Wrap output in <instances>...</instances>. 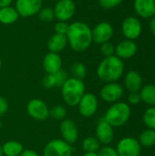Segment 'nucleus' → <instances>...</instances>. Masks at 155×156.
<instances>
[{
	"label": "nucleus",
	"instance_id": "f257e3e1",
	"mask_svg": "<svg viewBox=\"0 0 155 156\" xmlns=\"http://www.w3.org/2000/svg\"><path fill=\"white\" fill-rule=\"evenodd\" d=\"M68 44L76 52L87 50L92 43L91 28L84 22L75 21L69 26L66 34Z\"/></svg>",
	"mask_w": 155,
	"mask_h": 156
},
{
	"label": "nucleus",
	"instance_id": "f03ea898",
	"mask_svg": "<svg viewBox=\"0 0 155 156\" xmlns=\"http://www.w3.org/2000/svg\"><path fill=\"white\" fill-rule=\"evenodd\" d=\"M124 72V63L117 56H111L103 58L97 68L98 78L105 82H116Z\"/></svg>",
	"mask_w": 155,
	"mask_h": 156
},
{
	"label": "nucleus",
	"instance_id": "7ed1b4c3",
	"mask_svg": "<svg viewBox=\"0 0 155 156\" xmlns=\"http://www.w3.org/2000/svg\"><path fill=\"white\" fill-rule=\"evenodd\" d=\"M86 86L82 80L68 78L61 86V96L64 102L69 107H77L79 101L85 94Z\"/></svg>",
	"mask_w": 155,
	"mask_h": 156
},
{
	"label": "nucleus",
	"instance_id": "20e7f679",
	"mask_svg": "<svg viewBox=\"0 0 155 156\" xmlns=\"http://www.w3.org/2000/svg\"><path fill=\"white\" fill-rule=\"evenodd\" d=\"M131 117V107L128 103L118 101L107 110L104 120L113 128L123 126Z\"/></svg>",
	"mask_w": 155,
	"mask_h": 156
},
{
	"label": "nucleus",
	"instance_id": "39448f33",
	"mask_svg": "<svg viewBox=\"0 0 155 156\" xmlns=\"http://www.w3.org/2000/svg\"><path fill=\"white\" fill-rule=\"evenodd\" d=\"M27 114L37 122H44L49 118V108L41 99H31L26 107Z\"/></svg>",
	"mask_w": 155,
	"mask_h": 156
},
{
	"label": "nucleus",
	"instance_id": "423d86ee",
	"mask_svg": "<svg viewBox=\"0 0 155 156\" xmlns=\"http://www.w3.org/2000/svg\"><path fill=\"white\" fill-rule=\"evenodd\" d=\"M73 147L62 139L49 141L43 149V156H72Z\"/></svg>",
	"mask_w": 155,
	"mask_h": 156
},
{
	"label": "nucleus",
	"instance_id": "0eeeda50",
	"mask_svg": "<svg viewBox=\"0 0 155 156\" xmlns=\"http://www.w3.org/2000/svg\"><path fill=\"white\" fill-rule=\"evenodd\" d=\"M78 111L79 114L84 118H90L98 111L99 108V101L95 94L91 92H85L80 101H79Z\"/></svg>",
	"mask_w": 155,
	"mask_h": 156
},
{
	"label": "nucleus",
	"instance_id": "6e6552de",
	"mask_svg": "<svg viewBox=\"0 0 155 156\" xmlns=\"http://www.w3.org/2000/svg\"><path fill=\"white\" fill-rule=\"evenodd\" d=\"M119 156H140L142 145L133 137H125L119 141L116 146Z\"/></svg>",
	"mask_w": 155,
	"mask_h": 156
},
{
	"label": "nucleus",
	"instance_id": "1a4fd4ad",
	"mask_svg": "<svg viewBox=\"0 0 155 156\" xmlns=\"http://www.w3.org/2000/svg\"><path fill=\"white\" fill-rule=\"evenodd\" d=\"M124 90L121 84L117 82L106 83L100 91V97L108 103L118 102L123 96Z\"/></svg>",
	"mask_w": 155,
	"mask_h": 156
},
{
	"label": "nucleus",
	"instance_id": "9d476101",
	"mask_svg": "<svg viewBox=\"0 0 155 156\" xmlns=\"http://www.w3.org/2000/svg\"><path fill=\"white\" fill-rule=\"evenodd\" d=\"M92 33V41L102 45L106 42H110L113 36V27L112 26L106 21H102L98 23L93 29H91Z\"/></svg>",
	"mask_w": 155,
	"mask_h": 156
},
{
	"label": "nucleus",
	"instance_id": "9b49d317",
	"mask_svg": "<svg viewBox=\"0 0 155 156\" xmlns=\"http://www.w3.org/2000/svg\"><path fill=\"white\" fill-rule=\"evenodd\" d=\"M53 11L58 21L67 22L73 17L76 12V5L73 0H59L55 5Z\"/></svg>",
	"mask_w": 155,
	"mask_h": 156
},
{
	"label": "nucleus",
	"instance_id": "f8f14e48",
	"mask_svg": "<svg viewBox=\"0 0 155 156\" xmlns=\"http://www.w3.org/2000/svg\"><path fill=\"white\" fill-rule=\"evenodd\" d=\"M42 0H16L15 8L19 16L29 17L38 14L42 8Z\"/></svg>",
	"mask_w": 155,
	"mask_h": 156
},
{
	"label": "nucleus",
	"instance_id": "ddd939ff",
	"mask_svg": "<svg viewBox=\"0 0 155 156\" xmlns=\"http://www.w3.org/2000/svg\"><path fill=\"white\" fill-rule=\"evenodd\" d=\"M59 133L61 139L69 144H74L79 139V128L77 123L71 119H65L61 121L59 126Z\"/></svg>",
	"mask_w": 155,
	"mask_h": 156
},
{
	"label": "nucleus",
	"instance_id": "4468645a",
	"mask_svg": "<svg viewBox=\"0 0 155 156\" xmlns=\"http://www.w3.org/2000/svg\"><path fill=\"white\" fill-rule=\"evenodd\" d=\"M122 31L123 36L129 39L133 40L138 38L142 34V24L140 20L134 16H129L124 19L122 25Z\"/></svg>",
	"mask_w": 155,
	"mask_h": 156
},
{
	"label": "nucleus",
	"instance_id": "2eb2a0df",
	"mask_svg": "<svg viewBox=\"0 0 155 156\" xmlns=\"http://www.w3.org/2000/svg\"><path fill=\"white\" fill-rule=\"evenodd\" d=\"M95 137L102 145H109L114 139L113 127L110 125L104 118L100 120L95 129Z\"/></svg>",
	"mask_w": 155,
	"mask_h": 156
},
{
	"label": "nucleus",
	"instance_id": "dca6fc26",
	"mask_svg": "<svg viewBox=\"0 0 155 156\" xmlns=\"http://www.w3.org/2000/svg\"><path fill=\"white\" fill-rule=\"evenodd\" d=\"M68 74L65 70L62 69L58 70V72L51 73V74H46V76L42 80V85L46 89H54L58 88L64 84V82L68 79Z\"/></svg>",
	"mask_w": 155,
	"mask_h": 156
},
{
	"label": "nucleus",
	"instance_id": "f3484780",
	"mask_svg": "<svg viewBox=\"0 0 155 156\" xmlns=\"http://www.w3.org/2000/svg\"><path fill=\"white\" fill-rule=\"evenodd\" d=\"M42 66L47 74L58 72L62 67V58L58 53L48 52L45 55Z\"/></svg>",
	"mask_w": 155,
	"mask_h": 156
},
{
	"label": "nucleus",
	"instance_id": "a211bd4d",
	"mask_svg": "<svg viewBox=\"0 0 155 156\" xmlns=\"http://www.w3.org/2000/svg\"><path fill=\"white\" fill-rule=\"evenodd\" d=\"M137 49V45L133 42V40L125 39L117 45L115 48V54L121 59H128L136 54Z\"/></svg>",
	"mask_w": 155,
	"mask_h": 156
},
{
	"label": "nucleus",
	"instance_id": "6ab92c4d",
	"mask_svg": "<svg viewBox=\"0 0 155 156\" xmlns=\"http://www.w3.org/2000/svg\"><path fill=\"white\" fill-rule=\"evenodd\" d=\"M133 5L136 13L143 18L155 16V0H134Z\"/></svg>",
	"mask_w": 155,
	"mask_h": 156
},
{
	"label": "nucleus",
	"instance_id": "aec40b11",
	"mask_svg": "<svg viewBox=\"0 0 155 156\" xmlns=\"http://www.w3.org/2000/svg\"><path fill=\"white\" fill-rule=\"evenodd\" d=\"M124 84L130 92H139L143 88V78L134 70L129 71L125 76Z\"/></svg>",
	"mask_w": 155,
	"mask_h": 156
},
{
	"label": "nucleus",
	"instance_id": "412c9836",
	"mask_svg": "<svg viewBox=\"0 0 155 156\" xmlns=\"http://www.w3.org/2000/svg\"><path fill=\"white\" fill-rule=\"evenodd\" d=\"M68 44V39L66 35L55 33L48 40V48L49 52L60 53L66 48Z\"/></svg>",
	"mask_w": 155,
	"mask_h": 156
},
{
	"label": "nucleus",
	"instance_id": "4be33fe9",
	"mask_svg": "<svg viewBox=\"0 0 155 156\" xmlns=\"http://www.w3.org/2000/svg\"><path fill=\"white\" fill-rule=\"evenodd\" d=\"M25 150L23 144L18 141H6L2 144V152L5 156H19Z\"/></svg>",
	"mask_w": 155,
	"mask_h": 156
},
{
	"label": "nucleus",
	"instance_id": "5701e85b",
	"mask_svg": "<svg viewBox=\"0 0 155 156\" xmlns=\"http://www.w3.org/2000/svg\"><path fill=\"white\" fill-rule=\"evenodd\" d=\"M19 18V15L14 6H5L0 8V23L4 25L14 24Z\"/></svg>",
	"mask_w": 155,
	"mask_h": 156
},
{
	"label": "nucleus",
	"instance_id": "b1692460",
	"mask_svg": "<svg viewBox=\"0 0 155 156\" xmlns=\"http://www.w3.org/2000/svg\"><path fill=\"white\" fill-rule=\"evenodd\" d=\"M139 93L141 101L151 106H155V85L148 84L143 86Z\"/></svg>",
	"mask_w": 155,
	"mask_h": 156
},
{
	"label": "nucleus",
	"instance_id": "393cba45",
	"mask_svg": "<svg viewBox=\"0 0 155 156\" xmlns=\"http://www.w3.org/2000/svg\"><path fill=\"white\" fill-rule=\"evenodd\" d=\"M100 142L93 136H88L83 139L81 143V147L85 153H98L100 148Z\"/></svg>",
	"mask_w": 155,
	"mask_h": 156
},
{
	"label": "nucleus",
	"instance_id": "a878e982",
	"mask_svg": "<svg viewBox=\"0 0 155 156\" xmlns=\"http://www.w3.org/2000/svg\"><path fill=\"white\" fill-rule=\"evenodd\" d=\"M139 143L142 146L152 147L155 144V130L146 129L139 137Z\"/></svg>",
	"mask_w": 155,
	"mask_h": 156
},
{
	"label": "nucleus",
	"instance_id": "bb28decb",
	"mask_svg": "<svg viewBox=\"0 0 155 156\" xmlns=\"http://www.w3.org/2000/svg\"><path fill=\"white\" fill-rule=\"evenodd\" d=\"M70 72H71L73 78H76V79L83 80L85 79L86 75H87V68H86V66L82 62L76 61V62H74L71 65Z\"/></svg>",
	"mask_w": 155,
	"mask_h": 156
},
{
	"label": "nucleus",
	"instance_id": "cd10ccee",
	"mask_svg": "<svg viewBox=\"0 0 155 156\" xmlns=\"http://www.w3.org/2000/svg\"><path fill=\"white\" fill-rule=\"evenodd\" d=\"M68 111L63 105H56L49 109V117L55 121H63L67 118Z\"/></svg>",
	"mask_w": 155,
	"mask_h": 156
},
{
	"label": "nucleus",
	"instance_id": "c85d7f7f",
	"mask_svg": "<svg viewBox=\"0 0 155 156\" xmlns=\"http://www.w3.org/2000/svg\"><path fill=\"white\" fill-rule=\"evenodd\" d=\"M143 120L148 129L155 130V106H152L145 111Z\"/></svg>",
	"mask_w": 155,
	"mask_h": 156
},
{
	"label": "nucleus",
	"instance_id": "c756f323",
	"mask_svg": "<svg viewBox=\"0 0 155 156\" xmlns=\"http://www.w3.org/2000/svg\"><path fill=\"white\" fill-rule=\"evenodd\" d=\"M38 17L43 22H51L55 18L54 11L50 7H42L38 12Z\"/></svg>",
	"mask_w": 155,
	"mask_h": 156
},
{
	"label": "nucleus",
	"instance_id": "7c9ffc66",
	"mask_svg": "<svg viewBox=\"0 0 155 156\" xmlns=\"http://www.w3.org/2000/svg\"><path fill=\"white\" fill-rule=\"evenodd\" d=\"M100 52L101 54L107 58V57H111V56H113L114 53H115V48L114 46L111 43V42H106L102 45H100Z\"/></svg>",
	"mask_w": 155,
	"mask_h": 156
},
{
	"label": "nucleus",
	"instance_id": "2f4dec72",
	"mask_svg": "<svg viewBox=\"0 0 155 156\" xmlns=\"http://www.w3.org/2000/svg\"><path fill=\"white\" fill-rule=\"evenodd\" d=\"M97 154L98 156H119L116 149L109 145H104L103 147H100Z\"/></svg>",
	"mask_w": 155,
	"mask_h": 156
},
{
	"label": "nucleus",
	"instance_id": "473e14b6",
	"mask_svg": "<svg viewBox=\"0 0 155 156\" xmlns=\"http://www.w3.org/2000/svg\"><path fill=\"white\" fill-rule=\"evenodd\" d=\"M122 0H99V4L102 8L112 9L118 6Z\"/></svg>",
	"mask_w": 155,
	"mask_h": 156
},
{
	"label": "nucleus",
	"instance_id": "72a5a7b5",
	"mask_svg": "<svg viewBox=\"0 0 155 156\" xmlns=\"http://www.w3.org/2000/svg\"><path fill=\"white\" fill-rule=\"evenodd\" d=\"M69 24L67 22H64V21H58L56 24H55V32L58 33V34H62V35H66L67 32H68V29H69Z\"/></svg>",
	"mask_w": 155,
	"mask_h": 156
},
{
	"label": "nucleus",
	"instance_id": "f704fd0d",
	"mask_svg": "<svg viewBox=\"0 0 155 156\" xmlns=\"http://www.w3.org/2000/svg\"><path fill=\"white\" fill-rule=\"evenodd\" d=\"M9 105H8V101L5 97L0 96V117L4 116L7 111H8Z\"/></svg>",
	"mask_w": 155,
	"mask_h": 156
},
{
	"label": "nucleus",
	"instance_id": "c9c22d12",
	"mask_svg": "<svg viewBox=\"0 0 155 156\" xmlns=\"http://www.w3.org/2000/svg\"><path fill=\"white\" fill-rule=\"evenodd\" d=\"M128 101L132 105H136L141 101V97L139 92H131L128 96Z\"/></svg>",
	"mask_w": 155,
	"mask_h": 156
},
{
	"label": "nucleus",
	"instance_id": "e433bc0d",
	"mask_svg": "<svg viewBox=\"0 0 155 156\" xmlns=\"http://www.w3.org/2000/svg\"><path fill=\"white\" fill-rule=\"evenodd\" d=\"M19 156H40L36 151L31 149H25Z\"/></svg>",
	"mask_w": 155,
	"mask_h": 156
},
{
	"label": "nucleus",
	"instance_id": "4c0bfd02",
	"mask_svg": "<svg viewBox=\"0 0 155 156\" xmlns=\"http://www.w3.org/2000/svg\"><path fill=\"white\" fill-rule=\"evenodd\" d=\"M12 2H13V0H0V8L9 6Z\"/></svg>",
	"mask_w": 155,
	"mask_h": 156
},
{
	"label": "nucleus",
	"instance_id": "58836bf2",
	"mask_svg": "<svg viewBox=\"0 0 155 156\" xmlns=\"http://www.w3.org/2000/svg\"><path fill=\"white\" fill-rule=\"evenodd\" d=\"M150 28H151V31L152 33L155 36V16H153L150 22Z\"/></svg>",
	"mask_w": 155,
	"mask_h": 156
},
{
	"label": "nucleus",
	"instance_id": "ea45409f",
	"mask_svg": "<svg viewBox=\"0 0 155 156\" xmlns=\"http://www.w3.org/2000/svg\"><path fill=\"white\" fill-rule=\"evenodd\" d=\"M83 156H98L97 153H85Z\"/></svg>",
	"mask_w": 155,
	"mask_h": 156
},
{
	"label": "nucleus",
	"instance_id": "a19ab883",
	"mask_svg": "<svg viewBox=\"0 0 155 156\" xmlns=\"http://www.w3.org/2000/svg\"><path fill=\"white\" fill-rule=\"evenodd\" d=\"M0 156H3V152H2V145L0 144Z\"/></svg>",
	"mask_w": 155,
	"mask_h": 156
},
{
	"label": "nucleus",
	"instance_id": "79ce46f5",
	"mask_svg": "<svg viewBox=\"0 0 155 156\" xmlns=\"http://www.w3.org/2000/svg\"><path fill=\"white\" fill-rule=\"evenodd\" d=\"M1 68H2V59L0 58V69H1Z\"/></svg>",
	"mask_w": 155,
	"mask_h": 156
},
{
	"label": "nucleus",
	"instance_id": "37998d69",
	"mask_svg": "<svg viewBox=\"0 0 155 156\" xmlns=\"http://www.w3.org/2000/svg\"><path fill=\"white\" fill-rule=\"evenodd\" d=\"M1 128H2V122H1V119H0V130H1Z\"/></svg>",
	"mask_w": 155,
	"mask_h": 156
},
{
	"label": "nucleus",
	"instance_id": "c03bdc74",
	"mask_svg": "<svg viewBox=\"0 0 155 156\" xmlns=\"http://www.w3.org/2000/svg\"><path fill=\"white\" fill-rule=\"evenodd\" d=\"M52 1H57V2H58V1H59V0H52Z\"/></svg>",
	"mask_w": 155,
	"mask_h": 156
}]
</instances>
